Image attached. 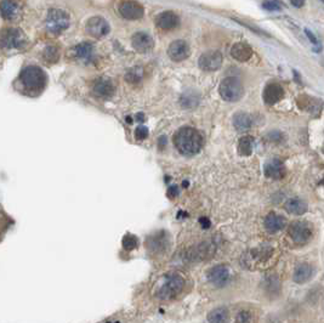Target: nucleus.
Listing matches in <instances>:
<instances>
[{"label": "nucleus", "instance_id": "nucleus-1", "mask_svg": "<svg viewBox=\"0 0 324 323\" xmlns=\"http://www.w3.org/2000/svg\"><path fill=\"white\" fill-rule=\"evenodd\" d=\"M174 144L177 151L183 156H193L201 151L203 146V138L201 133L193 128H181L174 136Z\"/></svg>", "mask_w": 324, "mask_h": 323}, {"label": "nucleus", "instance_id": "nucleus-2", "mask_svg": "<svg viewBox=\"0 0 324 323\" xmlns=\"http://www.w3.org/2000/svg\"><path fill=\"white\" fill-rule=\"evenodd\" d=\"M185 278L180 273H167L157 292V296L162 300H170L176 298L185 288Z\"/></svg>", "mask_w": 324, "mask_h": 323}, {"label": "nucleus", "instance_id": "nucleus-3", "mask_svg": "<svg viewBox=\"0 0 324 323\" xmlns=\"http://www.w3.org/2000/svg\"><path fill=\"white\" fill-rule=\"evenodd\" d=\"M21 82L30 91H40L46 85V74L37 66L26 67L21 73Z\"/></svg>", "mask_w": 324, "mask_h": 323}, {"label": "nucleus", "instance_id": "nucleus-4", "mask_svg": "<svg viewBox=\"0 0 324 323\" xmlns=\"http://www.w3.org/2000/svg\"><path fill=\"white\" fill-rule=\"evenodd\" d=\"M219 92L220 96L225 101L236 102L242 99L244 89H243V84L239 79L235 78V77H227L220 84Z\"/></svg>", "mask_w": 324, "mask_h": 323}, {"label": "nucleus", "instance_id": "nucleus-5", "mask_svg": "<svg viewBox=\"0 0 324 323\" xmlns=\"http://www.w3.org/2000/svg\"><path fill=\"white\" fill-rule=\"evenodd\" d=\"M46 28L53 34H61L69 27V16L61 9H51L46 16Z\"/></svg>", "mask_w": 324, "mask_h": 323}, {"label": "nucleus", "instance_id": "nucleus-6", "mask_svg": "<svg viewBox=\"0 0 324 323\" xmlns=\"http://www.w3.org/2000/svg\"><path fill=\"white\" fill-rule=\"evenodd\" d=\"M27 39L22 30L16 28H4L0 30V46L4 49H22Z\"/></svg>", "mask_w": 324, "mask_h": 323}, {"label": "nucleus", "instance_id": "nucleus-7", "mask_svg": "<svg viewBox=\"0 0 324 323\" xmlns=\"http://www.w3.org/2000/svg\"><path fill=\"white\" fill-rule=\"evenodd\" d=\"M288 232L290 238L297 244H305L312 238V229L306 221H293L288 229Z\"/></svg>", "mask_w": 324, "mask_h": 323}, {"label": "nucleus", "instance_id": "nucleus-8", "mask_svg": "<svg viewBox=\"0 0 324 323\" xmlns=\"http://www.w3.org/2000/svg\"><path fill=\"white\" fill-rule=\"evenodd\" d=\"M118 10L121 17L129 21L140 20L145 14L144 6L135 0H124L120 2Z\"/></svg>", "mask_w": 324, "mask_h": 323}, {"label": "nucleus", "instance_id": "nucleus-9", "mask_svg": "<svg viewBox=\"0 0 324 323\" xmlns=\"http://www.w3.org/2000/svg\"><path fill=\"white\" fill-rule=\"evenodd\" d=\"M222 61L224 58L220 51H206L199 58L198 66L206 72H214L222 66Z\"/></svg>", "mask_w": 324, "mask_h": 323}, {"label": "nucleus", "instance_id": "nucleus-10", "mask_svg": "<svg viewBox=\"0 0 324 323\" xmlns=\"http://www.w3.org/2000/svg\"><path fill=\"white\" fill-rule=\"evenodd\" d=\"M206 277L210 283L217 288H221L229 283L231 277L230 268L226 265H216L206 272Z\"/></svg>", "mask_w": 324, "mask_h": 323}, {"label": "nucleus", "instance_id": "nucleus-11", "mask_svg": "<svg viewBox=\"0 0 324 323\" xmlns=\"http://www.w3.org/2000/svg\"><path fill=\"white\" fill-rule=\"evenodd\" d=\"M87 32L96 39H102L110 33V25L103 17H91L87 23Z\"/></svg>", "mask_w": 324, "mask_h": 323}, {"label": "nucleus", "instance_id": "nucleus-12", "mask_svg": "<svg viewBox=\"0 0 324 323\" xmlns=\"http://www.w3.org/2000/svg\"><path fill=\"white\" fill-rule=\"evenodd\" d=\"M0 15L7 21H16L22 16V4L20 0H1Z\"/></svg>", "mask_w": 324, "mask_h": 323}, {"label": "nucleus", "instance_id": "nucleus-13", "mask_svg": "<svg viewBox=\"0 0 324 323\" xmlns=\"http://www.w3.org/2000/svg\"><path fill=\"white\" fill-rule=\"evenodd\" d=\"M168 55L175 62L183 61L190 55V46L185 40H175L168 48Z\"/></svg>", "mask_w": 324, "mask_h": 323}, {"label": "nucleus", "instance_id": "nucleus-14", "mask_svg": "<svg viewBox=\"0 0 324 323\" xmlns=\"http://www.w3.org/2000/svg\"><path fill=\"white\" fill-rule=\"evenodd\" d=\"M155 25L162 30H173L180 25V19L173 11H164L155 19Z\"/></svg>", "mask_w": 324, "mask_h": 323}, {"label": "nucleus", "instance_id": "nucleus-15", "mask_svg": "<svg viewBox=\"0 0 324 323\" xmlns=\"http://www.w3.org/2000/svg\"><path fill=\"white\" fill-rule=\"evenodd\" d=\"M286 165L279 159H271L265 164L266 177L272 180H281L286 176Z\"/></svg>", "mask_w": 324, "mask_h": 323}, {"label": "nucleus", "instance_id": "nucleus-16", "mask_svg": "<svg viewBox=\"0 0 324 323\" xmlns=\"http://www.w3.org/2000/svg\"><path fill=\"white\" fill-rule=\"evenodd\" d=\"M283 88L279 84H277V83H271V84L267 85L265 90H264V101L269 106L276 105L277 102H279L283 99Z\"/></svg>", "mask_w": 324, "mask_h": 323}, {"label": "nucleus", "instance_id": "nucleus-17", "mask_svg": "<svg viewBox=\"0 0 324 323\" xmlns=\"http://www.w3.org/2000/svg\"><path fill=\"white\" fill-rule=\"evenodd\" d=\"M94 92L98 97L102 99H107L115 94V85H113L112 81L107 77H102L98 78L94 84Z\"/></svg>", "mask_w": 324, "mask_h": 323}, {"label": "nucleus", "instance_id": "nucleus-18", "mask_svg": "<svg viewBox=\"0 0 324 323\" xmlns=\"http://www.w3.org/2000/svg\"><path fill=\"white\" fill-rule=\"evenodd\" d=\"M131 44H133V48L135 50L141 54L148 53L153 48L152 38L144 32H139L136 33V34H134Z\"/></svg>", "mask_w": 324, "mask_h": 323}, {"label": "nucleus", "instance_id": "nucleus-19", "mask_svg": "<svg viewBox=\"0 0 324 323\" xmlns=\"http://www.w3.org/2000/svg\"><path fill=\"white\" fill-rule=\"evenodd\" d=\"M231 56L238 62H247L253 56V49L245 43H236L231 48Z\"/></svg>", "mask_w": 324, "mask_h": 323}, {"label": "nucleus", "instance_id": "nucleus-20", "mask_svg": "<svg viewBox=\"0 0 324 323\" xmlns=\"http://www.w3.org/2000/svg\"><path fill=\"white\" fill-rule=\"evenodd\" d=\"M297 103H299L300 108L308 111V112L315 116L320 115L323 106V103L321 102L320 100L310 97L308 95H301V96L299 97V100H297Z\"/></svg>", "mask_w": 324, "mask_h": 323}, {"label": "nucleus", "instance_id": "nucleus-21", "mask_svg": "<svg viewBox=\"0 0 324 323\" xmlns=\"http://www.w3.org/2000/svg\"><path fill=\"white\" fill-rule=\"evenodd\" d=\"M214 253V247L209 243H202V244L197 245V247L192 248L190 252L187 253V259L190 260H202L208 258L210 254Z\"/></svg>", "mask_w": 324, "mask_h": 323}, {"label": "nucleus", "instance_id": "nucleus-22", "mask_svg": "<svg viewBox=\"0 0 324 323\" xmlns=\"http://www.w3.org/2000/svg\"><path fill=\"white\" fill-rule=\"evenodd\" d=\"M73 55L77 60L83 62H89L94 58V46L90 43L78 44L73 49Z\"/></svg>", "mask_w": 324, "mask_h": 323}, {"label": "nucleus", "instance_id": "nucleus-23", "mask_svg": "<svg viewBox=\"0 0 324 323\" xmlns=\"http://www.w3.org/2000/svg\"><path fill=\"white\" fill-rule=\"evenodd\" d=\"M287 225L284 216L276 213H269L265 219V226L269 232H278L283 230Z\"/></svg>", "mask_w": 324, "mask_h": 323}, {"label": "nucleus", "instance_id": "nucleus-24", "mask_svg": "<svg viewBox=\"0 0 324 323\" xmlns=\"http://www.w3.org/2000/svg\"><path fill=\"white\" fill-rule=\"evenodd\" d=\"M148 248L154 253H159L163 252L168 248V235L165 232H159V234L154 235V236L149 237L148 238Z\"/></svg>", "mask_w": 324, "mask_h": 323}, {"label": "nucleus", "instance_id": "nucleus-25", "mask_svg": "<svg viewBox=\"0 0 324 323\" xmlns=\"http://www.w3.org/2000/svg\"><path fill=\"white\" fill-rule=\"evenodd\" d=\"M313 276V267L310 264H301L294 271V281L297 284L308 282Z\"/></svg>", "mask_w": 324, "mask_h": 323}, {"label": "nucleus", "instance_id": "nucleus-26", "mask_svg": "<svg viewBox=\"0 0 324 323\" xmlns=\"http://www.w3.org/2000/svg\"><path fill=\"white\" fill-rule=\"evenodd\" d=\"M286 210L293 215H302L307 211V204L299 198H290L286 202Z\"/></svg>", "mask_w": 324, "mask_h": 323}, {"label": "nucleus", "instance_id": "nucleus-27", "mask_svg": "<svg viewBox=\"0 0 324 323\" xmlns=\"http://www.w3.org/2000/svg\"><path fill=\"white\" fill-rule=\"evenodd\" d=\"M233 125L237 130L239 131H245L248 129H250V126L253 125V119L247 113L244 112H238L233 116Z\"/></svg>", "mask_w": 324, "mask_h": 323}, {"label": "nucleus", "instance_id": "nucleus-28", "mask_svg": "<svg viewBox=\"0 0 324 323\" xmlns=\"http://www.w3.org/2000/svg\"><path fill=\"white\" fill-rule=\"evenodd\" d=\"M209 323H227L229 322V310L224 306L216 307L208 314Z\"/></svg>", "mask_w": 324, "mask_h": 323}, {"label": "nucleus", "instance_id": "nucleus-29", "mask_svg": "<svg viewBox=\"0 0 324 323\" xmlns=\"http://www.w3.org/2000/svg\"><path fill=\"white\" fill-rule=\"evenodd\" d=\"M254 149V139L251 136H243L238 142V152L240 156H250Z\"/></svg>", "mask_w": 324, "mask_h": 323}, {"label": "nucleus", "instance_id": "nucleus-30", "mask_svg": "<svg viewBox=\"0 0 324 323\" xmlns=\"http://www.w3.org/2000/svg\"><path fill=\"white\" fill-rule=\"evenodd\" d=\"M144 77V69L140 66H135L131 69H129L128 73L125 74V79L131 84H136L139 83Z\"/></svg>", "mask_w": 324, "mask_h": 323}, {"label": "nucleus", "instance_id": "nucleus-31", "mask_svg": "<svg viewBox=\"0 0 324 323\" xmlns=\"http://www.w3.org/2000/svg\"><path fill=\"white\" fill-rule=\"evenodd\" d=\"M43 58L48 63H55L59 60V53L56 46H46L43 53Z\"/></svg>", "mask_w": 324, "mask_h": 323}, {"label": "nucleus", "instance_id": "nucleus-32", "mask_svg": "<svg viewBox=\"0 0 324 323\" xmlns=\"http://www.w3.org/2000/svg\"><path fill=\"white\" fill-rule=\"evenodd\" d=\"M181 103H182L183 107L186 108L196 107V106L198 105V96H197V94H193V92H188V94L182 95Z\"/></svg>", "mask_w": 324, "mask_h": 323}, {"label": "nucleus", "instance_id": "nucleus-33", "mask_svg": "<svg viewBox=\"0 0 324 323\" xmlns=\"http://www.w3.org/2000/svg\"><path fill=\"white\" fill-rule=\"evenodd\" d=\"M137 244H139V241L134 235H125V237L123 238L124 249L133 250L135 248H137Z\"/></svg>", "mask_w": 324, "mask_h": 323}, {"label": "nucleus", "instance_id": "nucleus-34", "mask_svg": "<svg viewBox=\"0 0 324 323\" xmlns=\"http://www.w3.org/2000/svg\"><path fill=\"white\" fill-rule=\"evenodd\" d=\"M147 136H148V129L144 125L137 126L136 130H135V138H136L137 140H145Z\"/></svg>", "mask_w": 324, "mask_h": 323}, {"label": "nucleus", "instance_id": "nucleus-35", "mask_svg": "<svg viewBox=\"0 0 324 323\" xmlns=\"http://www.w3.org/2000/svg\"><path fill=\"white\" fill-rule=\"evenodd\" d=\"M266 289L268 292H272V293H274V292H276V293H277V291H278V289H279V282H278V280H277V278H274V277H269L268 280H267Z\"/></svg>", "mask_w": 324, "mask_h": 323}, {"label": "nucleus", "instance_id": "nucleus-36", "mask_svg": "<svg viewBox=\"0 0 324 323\" xmlns=\"http://www.w3.org/2000/svg\"><path fill=\"white\" fill-rule=\"evenodd\" d=\"M236 320L238 323H249L251 321V314L249 311H240Z\"/></svg>", "mask_w": 324, "mask_h": 323}, {"label": "nucleus", "instance_id": "nucleus-37", "mask_svg": "<svg viewBox=\"0 0 324 323\" xmlns=\"http://www.w3.org/2000/svg\"><path fill=\"white\" fill-rule=\"evenodd\" d=\"M263 7L265 10H268V11H278L281 10V6L278 4H276L272 0H266V1L263 2Z\"/></svg>", "mask_w": 324, "mask_h": 323}, {"label": "nucleus", "instance_id": "nucleus-38", "mask_svg": "<svg viewBox=\"0 0 324 323\" xmlns=\"http://www.w3.org/2000/svg\"><path fill=\"white\" fill-rule=\"evenodd\" d=\"M282 138H283V136H282V134L281 133H278V131H273V133H271L268 135V139L271 141H273V142H278V141H281L282 140Z\"/></svg>", "mask_w": 324, "mask_h": 323}, {"label": "nucleus", "instance_id": "nucleus-39", "mask_svg": "<svg viewBox=\"0 0 324 323\" xmlns=\"http://www.w3.org/2000/svg\"><path fill=\"white\" fill-rule=\"evenodd\" d=\"M305 33H306V35H307V38H308V39H310L311 43H312V44H315V45H316V44H318V40H317V38H316V35L313 34V33L311 32L310 29H307V28H305Z\"/></svg>", "mask_w": 324, "mask_h": 323}, {"label": "nucleus", "instance_id": "nucleus-40", "mask_svg": "<svg viewBox=\"0 0 324 323\" xmlns=\"http://www.w3.org/2000/svg\"><path fill=\"white\" fill-rule=\"evenodd\" d=\"M177 195H178L177 186H172V187H169V190H168V196H169L170 198H175Z\"/></svg>", "mask_w": 324, "mask_h": 323}, {"label": "nucleus", "instance_id": "nucleus-41", "mask_svg": "<svg viewBox=\"0 0 324 323\" xmlns=\"http://www.w3.org/2000/svg\"><path fill=\"white\" fill-rule=\"evenodd\" d=\"M199 222H201V225L203 229H209L210 225H211V222H210L209 219L206 218V216H203V218L199 219Z\"/></svg>", "mask_w": 324, "mask_h": 323}, {"label": "nucleus", "instance_id": "nucleus-42", "mask_svg": "<svg viewBox=\"0 0 324 323\" xmlns=\"http://www.w3.org/2000/svg\"><path fill=\"white\" fill-rule=\"evenodd\" d=\"M290 2L295 7H302L305 5V0H290Z\"/></svg>", "mask_w": 324, "mask_h": 323}, {"label": "nucleus", "instance_id": "nucleus-43", "mask_svg": "<svg viewBox=\"0 0 324 323\" xmlns=\"http://www.w3.org/2000/svg\"><path fill=\"white\" fill-rule=\"evenodd\" d=\"M158 144H159V148L163 149L165 147V145H167V138H165V136H162V138L159 139V142H158Z\"/></svg>", "mask_w": 324, "mask_h": 323}, {"label": "nucleus", "instance_id": "nucleus-44", "mask_svg": "<svg viewBox=\"0 0 324 323\" xmlns=\"http://www.w3.org/2000/svg\"><path fill=\"white\" fill-rule=\"evenodd\" d=\"M322 183H323V186H324V177H323V180H322Z\"/></svg>", "mask_w": 324, "mask_h": 323}, {"label": "nucleus", "instance_id": "nucleus-45", "mask_svg": "<svg viewBox=\"0 0 324 323\" xmlns=\"http://www.w3.org/2000/svg\"><path fill=\"white\" fill-rule=\"evenodd\" d=\"M323 152H324V146H323Z\"/></svg>", "mask_w": 324, "mask_h": 323}, {"label": "nucleus", "instance_id": "nucleus-46", "mask_svg": "<svg viewBox=\"0 0 324 323\" xmlns=\"http://www.w3.org/2000/svg\"><path fill=\"white\" fill-rule=\"evenodd\" d=\"M322 1H323V2H324V0H322Z\"/></svg>", "mask_w": 324, "mask_h": 323}]
</instances>
